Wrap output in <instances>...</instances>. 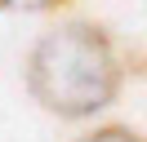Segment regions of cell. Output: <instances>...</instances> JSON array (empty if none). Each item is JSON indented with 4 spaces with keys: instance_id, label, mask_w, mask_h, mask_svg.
<instances>
[{
    "instance_id": "3957f363",
    "label": "cell",
    "mask_w": 147,
    "mask_h": 142,
    "mask_svg": "<svg viewBox=\"0 0 147 142\" xmlns=\"http://www.w3.org/2000/svg\"><path fill=\"white\" fill-rule=\"evenodd\" d=\"M63 5H71V0H0V9H9V13H49Z\"/></svg>"
},
{
    "instance_id": "7a4b0ae2",
    "label": "cell",
    "mask_w": 147,
    "mask_h": 142,
    "mask_svg": "<svg viewBox=\"0 0 147 142\" xmlns=\"http://www.w3.org/2000/svg\"><path fill=\"white\" fill-rule=\"evenodd\" d=\"M80 142H147V138L134 133L129 124H102V129H94L89 138H80Z\"/></svg>"
},
{
    "instance_id": "6da1fadb",
    "label": "cell",
    "mask_w": 147,
    "mask_h": 142,
    "mask_svg": "<svg viewBox=\"0 0 147 142\" xmlns=\"http://www.w3.org/2000/svg\"><path fill=\"white\" fill-rule=\"evenodd\" d=\"M125 89L111 36L98 22H58L27 53V93L58 120H89Z\"/></svg>"
}]
</instances>
